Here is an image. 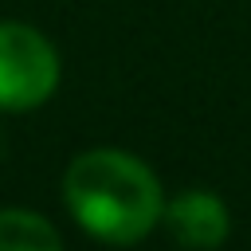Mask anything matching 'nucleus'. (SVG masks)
Instances as JSON below:
<instances>
[{"label":"nucleus","instance_id":"nucleus-1","mask_svg":"<svg viewBox=\"0 0 251 251\" xmlns=\"http://www.w3.org/2000/svg\"><path fill=\"white\" fill-rule=\"evenodd\" d=\"M71 216L106 243H133L153 231L165 212L157 176L122 149H90L63 176Z\"/></svg>","mask_w":251,"mask_h":251},{"label":"nucleus","instance_id":"nucleus-2","mask_svg":"<svg viewBox=\"0 0 251 251\" xmlns=\"http://www.w3.org/2000/svg\"><path fill=\"white\" fill-rule=\"evenodd\" d=\"M59 82L55 47L27 24H0V110H31Z\"/></svg>","mask_w":251,"mask_h":251},{"label":"nucleus","instance_id":"nucleus-4","mask_svg":"<svg viewBox=\"0 0 251 251\" xmlns=\"http://www.w3.org/2000/svg\"><path fill=\"white\" fill-rule=\"evenodd\" d=\"M0 251H63V243L43 216L8 208L0 212Z\"/></svg>","mask_w":251,"mask_h":251},{"label":"nucleus","instance_id":"nucleus-3","mask_svg":"<svg viewBox=\"0 0 251 251\" xmlns=\"http://www.w3.org/2000/svg\"><path fill=\"white\" fill-rule=\"evenodd\" d=\"M165 227L180 247L192 251H212L227 239V208L212 192H180L165 212Z\"/></svg>","mask_w":251,"mask_h":251}]
</instances>
